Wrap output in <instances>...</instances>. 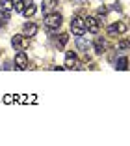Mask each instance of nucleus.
<instances>
[{"label": "nucleus", "mask_w": 130, "mask_h": 146, "mask_svg": "<svg viewBox=\"0 0 130 146\" xmlns=\"http://www.w3.org/2000/svg\"><path fill=\"white\" fill-rule=\"evenodd\" d=\"M61 15L59 13H54V11H50V13H46V17H45V26L46 28H50V30H58L59 26H61Z\"/></svg>", "instance_id": "obj_1"}, {"label": "nucleus", "mask_w": 130, "mask_h": 146, "mask_svg": "<svg viewBox=\"0 0 130 146\" xmlns=\"http://www.w3.org/2000/svg\"><path fill=\"white\" fill-rule=\"evenodd\" d=\"M71 30H73V34H74V36H84V34H86L84 19L80 17V15L73 17V21H71Z\"/></svg>", "instance_id": "obj_2"}, {"label": "nucleus", "mask_w": 130, "mask_h": 146, "mask_svg": "<svg viewBox=\"0 0 130 146\" xmlns=\"http://www.w3.org/2000/svg\"><path fill=\"white\" fill-rule=\"evenodd\" d=\"M11 43H13V47L17 49V51H24V49H28V45H30V38H26L24 34H19V36H13Z\"/></svg>", "instance_id": "obj_3"}, {"label": "nucleus", "mask_w": 130, "mask_h": 146, "mask_svg": "<svg viewBox=\"0 0 130 146\" xmlns=\"http://www.w3.org/2000/svg\"><path fill=\"white\" fill-rule=\"evenodd\" d=\"M128 30V26H126V23L119 21V23H113V25L108 26V34L110 36H115V34H125V32Z\"/></svg>", "instance_id": "obj_4"}, {"label": "nucleus", "mask_w": 130, "mask_h": 146, "mask_svg": "<svg viewBox=\"0 0 130 146\" xmlns=\"http://www.w3.org/2000/svg\"><path fill=\"white\" fill-rule=\"evenodd\" d=\"M65 69H78V58H76V54L73 51H69L67 54H65V66H63Z\"/></svg>", "instance_id": "obj_5"}, {"label": "nucleus", "mask_w": 130, "mask_h": 146, "mask_svg": "<svg viewBox=\"0 0 130 146\" xmlns=\"http://www.w3.org/2000/svg\"><path fill=\"white\" fill-rule=\"evenodd\" d=\"M84 25H86V30H89L91 34H97V32H99V28H101V25H99V19L89 17V15L84 19Z\"/></svg>", "instance_id": "obj_6"}, {"label": "nucleus", "mask_w": 130, "mask_h": 146, "mask_svg": "<svg viewBox=\"0 0 130 146\" xmlns=\"http://www.w3.org/2000/svg\"><path fill=\"white\" fill-rule=\"evenodd\" d=\"M15 66H17V69H28V56L22 51H19L15 56Z\"/></svg>", "instance_id": "obj_7"}, {"label": "nucleus", "mask_w": 130, "mask_h": 146, "mask_svg": "<svg viewBox=\"0 0 130 146\" xmlns=\"http://www.w3.org/2000/svg\"><path fill=\"white\" fill-rule=\"evenodd\" d=\"M22 15H24V17H32V15H34L35 13V4L34 2H32V0H24V4H22Z\"/></svg>", "instance_id": "obj_8"}, {"label": "nucleus", "mask_w": 130, "mask_h": 146, "mask_svg": "<svg viewBox=\"0 0 130 146\" xmlns=\"http://www.w3.org/2000/svg\"><path fill=\"white\" fill-rule=\"evenodd\" d=\"M22 34H24L26 38L35 36L37 34V25H34V23H24V26H22Z\"/></svg>", "instance_id": "obj_9"}, {"label": "nucleus", "mask_w": 130, "mask_h": 146, "mask_svg": "<svg viewBox=\"0 0 130 146\" xmlns=\"http://www.w3.org/2000/svg\"><path fill=\"white\" fill-rule=\"evenodd\" d=\"M93 45H95V52H97V54H102V52L106 51V41L102 38H97Z\"/></svg>", "instance_id": "obj_10"}, {"label": "nucleus", "mask_w": 130, "mask_h": 146, "mask_svg": "<svg viewBox=\"0 0 130 146\" xmlns=\"http://www.w3.org/2000/svg\"><path fill=\"white\" fill-rule=\"evenodd\" d=\"M56 6H58V2H56V0H43V11H45V13L54 11Z\"/></svg>", "instance_id": "obj_11"}, {"label": "nucleus", "mask_w": 130, "mask_h": 146, "mask_svg": "<svg viewBox=\"0 0 130 146\" xmlns=\"http://www.w3.org/2000/svg\"><path fill=\"white\" fill-rule=\"evenodd\" d=\"M76 47H78L80 51H88V49H89V43L86 41L82 36H78V38H76Z\"/></svg>", "instance_id": "obj_12"}, {"label": "nucleus", "mask_w": 130, "mask_h": 146, "mask_svg": "<svg viewBox=\"0 0 130 146\" xmlns=\"http://www.w3.org/2000/svg\"><path fill=\"white\" fill-rule=\"evenodd\" d=\"M126 64H128V60H126V56H121L115 68H117V69H121V71H126V68H128V66H126Z\"/></svg>", "instance_id": "obj_13"}, {"label": "nucleus", "mask_w": 130, "mask_h": 146, "mask_svg": "<svg viewBox=\"0 0 130 146\" xmlns=\"http://www.w3.org/2000/svg\"><path fill=\"white\" fill-rule=\"evenodd\" d=\"M2 9L11 13V9H13V0H2Z\"/></svg>", "instance_id": "obj_14"}, {"label": "nucleus", "mask_w": 130, "mask_h": 146, "mask_svg": "<svg viewBox=\"0 0 130 146\" xmlns=\"http://www.w3.org/2000/svg\"><path fill=\"white\" fill-rule=\"evenodd\" d=\"M67 39H69V36H67V34H59V39H58V47H63V45L67 43Z\"/></svg>", "instance_id": "obj_15"}, {"label": "nucleus", "mask_w": 130, "mask_h": 146, "mask_svg": "<svg viewBox=\"0 0 130 146\" xmlns=\"http://www.w3.org/2000/svg\"><path fill=\"white\" fill-rule=\"evenodd\" d=\"M97 15H99V17H106V15H108V8H106V6H101V8L97 9Z\"/></svg>", "instance_id": "obj_16"}, {"label": "nucleus", "mask_w": 130, "mask_h": 146, "mask_svg": "<svg viewBox=\"0 0 130 146\" xmlns=\"http://www.w3.org/2000/svg\"><path fill=\"white\" fill-rule=\"evenodd\" d=\"M119 49L126 51V49H128V41H126V39H121V41H119Z\"/></svg>", "instance_id": "obj_17"}, {"label": "nucleus", "mask_w": 130, "mask_h": 146, "mask_svg": "<svg viewBox=\"0 0 130 146\" xmlns=\"http://www.w3.org/2000/svg\"><path fill=\"white\" fill-rule=\"evenodd\" d=\"M80 2H89V0H80Z\"/></svg>", "instance_id": "obj_18"}]
</instances>
